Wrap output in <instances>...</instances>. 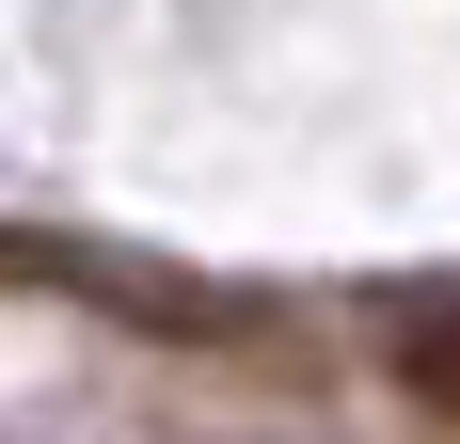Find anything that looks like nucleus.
<instances>
[{
	"mask_svg": "<svg viewBox=\"0 0 460 444\" xmlns=\"http://www.w3.org/2000/svg\"><path fill=\"white\" fill-rule=\"evenodd\" d=\"M413 365H429V381H445V397H460V333H413Z\"/></svg>",
	"mask_w": 460,
	"mask_h": 444,
	"instance_id": "f257e3e1",
	"label": "nucleus"
}]
</instances>
